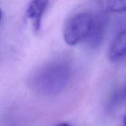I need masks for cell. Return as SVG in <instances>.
Instances as JSON below:
<instances>
[{"mask_svg":"<svg viewBox=\"0 0 126 126\" xmlns=\"http://www.w3.org/2000/svg\"><path fill=\"white\" fill-rule=\"evenodd\" d=\"M106 7L114 13H126V0H106Z\"/></svg>","mask_w":126,"mask_h":126,"instance_id":"obj_7","label":"cell"},{"mask_svg":"<svg viewBox=\"0 0 126 126\" xmlns=\"http://www.w3.org/2000/svg\"><path fill=\"white\" fill-rule=\"evenodd\" d=\"M69 78V67L63 63H55L44 67L37 73L35 83L39 91L54 94L66 86Z\"/></svg>","mask_w":126,"mask_h":126,"instance_id":"obj_1","label":"cell"},{"mask_svg":"<svg viewBox=\"0 0 126 126\" xmlns=\"http://www.w3.org/2000/svg\"><path fill=\"white\" fill-rule=\"evenodd\" d=\"M49 0H32L27 9L26 16L30 19L33 30L38 32L41 26V19L47 6Z\"/></svg>","mask_w":126,"mask_h":126,"instance_id":"obj_5","label":"cell"},{"mask_svg":"<svg viewBox=\"0 0 126 126\" xmlns=\"http://www.w3.org/2000/svg\"><path fill=\"white\" fill-rule=\"evenodd\" d=\"M123 105H126V83L114 94L110 101V106L112 108Z\"/></svg>","mask_w":126,"mask_h":126,"instance_id":"obj_6","label":"cell"},{"mask_svg":"<svg viewBox=\"0 0 126 126\" xmlns=\"http://www.w3.org/2000/svg\"><path fill=\"white\" fill-rule=\"evenodd\" d=\"M70 126L69 124H68V123H60V124L56 125V126Z\"/></svg>","mask_w":126,"mask_h":126,"instance_id":"obj_8","label":"cell"},{"mask_svg":"<svg viewBox=\"0 0 126 126\" xmlns=\"http://www.w3.org/2000/svg\"><path fill=\"white\" fill-rule=\"evenodd\" d=\"M1 16H2V12H1V10L0 9V20L1 18Z\"/></svg>","mask_w":126,"mask_h":126,"instance_id":"obj_10","label":"cell"},{"mask_svg":"<svg viewBox=\"0 0 126 126\" xmlns=\"http://www.w3.org/2000/svg\"><path fill=\"white\" fill-rule=\"evenodd\" d=\"M93 21V14L80 12L72 16L63 30V39L69 46H75L87 38Z\"/></svg>","mask_w":126,"mask_h":126,"instance_id":"obj_2","label":"cell"},{"mask_svg":"<svg viewBox=\"0 0 126 126\" xmlns=\"http://www.w3.org/2000/svg\"><path fill=\"white\" fill-rule=\"evenodd\" d=\"M107 22V17L103 13L98 12L93 15L92 27L86 39L90 47L96 49L101 45L104 40Z\"/></svg>","mask_w":126,"mask_h":126,"instance_id":"obj_3","label":"cell"},{"mask_svg":"<svg viewBox=\"0 0 126 126\" xmlns=\"http://www.w3.org/2000/svg\"><path fill=\"white\" fill-rule=\"evenodd\" d=\"M108 57L113 63L126 65V29L120 31L112 41Z\"/></svg>","mask_w":126,"mask_h":126,"instance_id":"obj_4","label":"cell"},{"mask_svg":"<svg viewBox=\"0 0 126 126\" xmlns=\"http://www.w3.org/2000/svg\"><path fill=\"white\" fill-rule=\"evenodd\" d=\"M123 126H126V114L123 117Z\"/></svg>","mask_w":126,"mask_h":126,"instance_id":"obj_9","label":"cell"}]
</instances>
